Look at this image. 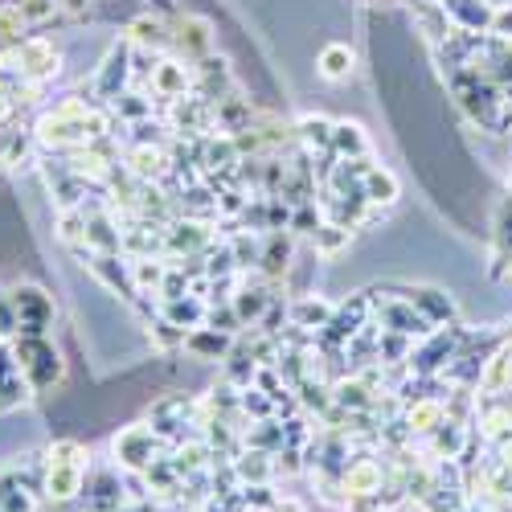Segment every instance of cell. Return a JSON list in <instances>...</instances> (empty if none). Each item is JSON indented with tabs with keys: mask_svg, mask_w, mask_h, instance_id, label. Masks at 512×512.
Returning a JSON list of instances; mask_svg holds the SVG:
<instances>
[{
	"mask_svg": "<svg viewBox=\"0 0 512 512\" xmlns=\"http://www.w3.org/2000/svg\"><path fill=\"white\" fill-rule=\"evenodd\" d=\"M103 136H111V115L99 111L87 99H78V95H70L58 107H50L46 115L37 119V127H33V140L41 148L58 152V156L74 152V148H87V144H95Z\"/></svg>",
	"mask_w": 512,
	"mask_h": 512,
	"instance_id": "6da1fadb",
	"label": "cell"
},
{
	"mask_svg": "<svg viewBox=\"0 0 512 512\" xmlns=\"http://www.w3.org/2000/svg\"><path fill=\"white\" fill-rule=\"evenodd\" d=\"M91 472V455L78 439H58L46 451V500L54 504H70L82 496V484H87Z\"/></svg>",
	"mask_w": 512,
	"mask_h": 512,
	"instance_id": "7a4b0ae2",
	"label": "cell"
},
{
	"mask_svg": "<svg viewBox=\"0 0 512 512\" xmlns=\"http://www.w3.org/2000/svg\"><path fill=\"white\" fill-rule=\"evenodd\" d=\"M13 357H17V365H21V373H25V381H29V390L33 394H50L58 381H62V353H58V345L50 340V332H17L13 340Z\"/></svg>",
	"mask_w": 512,
	"mask_h": 512,
	"instance_id": "3957f363",
	"label": "cell"
},
{
	"mask_svg": "<svg viewBox=\"0 0 512 512\" xmlns=\"http://www.w3.org/2000/svg\"><path fill=\"white\" fill-rule=\"evenodd\" d=\"M0 70H9L21 82H37V87H46V82L62 70V54H58V46L50 37H25L21 46L0 54Z\"/></svg>",
	"mask_w": 512,
	"mask_h": 512,
	"instance_id": "277c9868",
	"label": "cell"
},
{
	"mask_svg": "<svg viewBox=\"0 0 512 512\" xmlns=\"http://www.w3.org/2000/svg\"><path fill=\"white\" fill-rule=\"evenodd\" d=\"M164 451V439L152 431V422H132L111 439V455L119 463V472H148L152 459H160Z\"/></svg>",
	"mask_w": 512,
	"mask_h": 512,
	"instance_id": "5b68a950",
	"label": "cell"
},
{
	"mask_svg": "<svg viewBox=\"0 0 512 512\" xmlns=\"http://www.w3.org/2000/svg\"><path fill=\"white\" fill-rule=\"evenodd\" d=\"M390 472H386V459L381 455H369L361 447H353V459L340 476V504H357V500H369L386 488Z\"/></svg>",
	"mask_w": 512,
	"mask_h": 512,
	"instance_id": "8992f818",
	"label": "cell"
},
{
	"mask_svg": "<svg viewBox=\"0 0 512 512\" xmlns=\"http://www.w3.org/2000/svg\"><path fill=\"white\" fill-rule=\"evenodd\" d=\"M467 340V332L463 328H435L426 340H418L414 345V353H410V373H418V377H439L451 361H455V353H459V345Z\"/></svg>",
	"mask_w": 512,
	"mask_h": 512,
	"instance_id": "52a82bcc",
	"label": "cell"
},
{
	"mask_svg": "<svg viewBox=\"0 0 512 512\" xmlns=\"http://www.w3.org/2000/svg\"><path fill=\"white\" fill-rule=\"evenodd\" d=\"M373 295V291H369ZM373 320L381 328H390V332H402V336H414V340H426L435 332V324L426 320L406 295H386V300H377L373 295Z\"/></svg>",
	"mask_w": 512,
	"mask_h": 512,
	"instance_id": "ba28073f",
	"label": "cell"
},
{
	"mask_svg": "<svg viewBox=\"0 0 512 512\" xmlns=\"http://www.w3.org/2000/svg\"><path fill=\"white\" fill-rule=\"evenodd\" d=\"M168 127L181 136V140H201L218 132V115H213V103L201 99L197 91L173 99V111H168Z\"/></svg>",
	"mask_w": 512,
	"mask_h": 512,
	"instance_id": "9c48e42d",
	"label": "cell"
},
{
	"mask_svg": "<svg viewBox=\"0 0 512 512\" xmlns=\"http://www.w3.org/2000/svg\"><path fill=\"white\" fill-rule=\"evenodd\" d=\"M87 259V267H91V275L111 291V295H123L127 304H136L140 300V287H136V279H132V259L127 254H82Z\"/></svg>",
	"mask_w": 512,
	"mask_h": 512,
	"instance_id": "30bf717a",
	"label": "cell"
},
{
	"mask_svg": "<svg viewBox=\"0 0 512 512\" xmlns=\"http://www.w3.org/2000/svg\"><path fill=\"white\" fill-rule=\"evenodd\" d=\"M9 300L17 308V320H21V332H50L54 324V300L46 295V287H37V283H17L9 291Z\"/></svg>",
	"mask_w": 512,
	"mask_h": 512,
	"instance_id": "8fae6325",
	"label": "cell"
},
{
	"mask_svg": "<svg viewBox=\"0 0 512 512\" xmlns=\"http://www.w3.org/2000/svg\"><path fill=\"white\" fill-rule=\"evenodd\" d=\"M168 33H173V46L189 66L193 62H201V58H209L213 54V25L205 21V17H193V13H181L173 25H168Z\"/></svg>",
	"mask_w": 512,
	"mask_h": 512,
	"instance_id": "7c38bea8",
	"label": "cell"
},
{
	"mask_svg": "<svg viewBox=\"0 0 512 512\" xmlns=\"http://www.w3.org/2000/svg\"><path fill=\"white\" fill-rule=\"evenodd\" d=\"M209 242H213V230L201 218H173L164 226V254L168 259H189V254H201Z\"/></svg>",
	"mask_w": 512,
	"mask_h": 512,
	"instance_id": "4fadbf2b",
	"label": "cell"
},
{
	"mask_svg": "<svg viewBox=\"0 0 512 512\" xmlns=\"http://www.w3.org/2000/svg\"><path fill=\"white\" fill-rule=\"evenodd\" d=\"M127 87H132V41L123 37L119 46H111V54L103 58V66L95 74V95L99 99H115Z\"/></svg>",
	"mask_w": 512,
	"mask_h": 512,
	"instance_id": "5bb4252c",
	"label": "cell"
},
{
	"mask_svg": "<svg viewBox=\"0 0 512 512\" xmlns=\"http://www.w3.org/2000/svg\"><path fill=\"white\" fill-rule=\"evenodd\" d=\"M78 504H82V512H119V508L127 504V496H123V476H115V472L91 476V472H87V484H82Z\"/></svg>",
	"mask_w": 512,
	"mask_h": 512,
	"instance_id": "9a60e30c",
	"label": "cell"
},
{
	"mask_svg": "<svg viewBox=\"0 0 512 512\" xmlns=\"http://www.w3.org/2000/svg\"><path fill=\"white\" fill-rule=\"evenodd\" d=\"M29 398H33V390H29V381H25V373H21L17 357H13V345L9 340H0V414L25 406Z\"/></svg>",
	"mask_w": 512,
	"mask_h": 512,
	"instance_id": "2e32d148",
	"label": "cell"
},
{
	"mask_svg": "<svg viewBox=\"0 0 512 512\" xmlns=\"http://www.w3.org/2000/svg\"><path fill=\"white\" fill-rule=\"evenodd\" d=\"M123 164H127V173H132V177L152 181V185L173 173V156H168L164 144H132V148H127V156H123Z\"/></svg>",
	"mask_w": 512,
	"mask_h": 512,
	"instance_id": "e0dca14e",
	"label": "cell"
},
{
	"mask_svg": "<svg viewBox=\"0 0 512 512\" xmlns=\"http://www.w3.org/2000/svg\"><path fill=\"white\" fill-rule=\"evenodd\" d=\"M193 91L201 95V99H209V103H218V99H226L230 91H234V78H230V62L226 58H201V62H193Z\"/></svg>",
	"mask_w": 512,
	"mask_h": 512,
	"instance_id": "ac0fdd59",
	"label": "cell"
},
{
	"mask_svg": "<svg viewBox=\"0 0 512 512\" xmlns=\"http://www.w3.org/2000/svg\"><path fill=\"white\" fill-rule=\"evenodd\" d=\"M148 91H152L156 99H164V103L189 95V91H193V66H181V62H173V58H160L156 70H152Z\"/></svg>",
	"mask_w": 512,
	"mask_h": 512,
	"instance_id": "d6986e66",
	"label": "cell"
},
{
	"mask_svg": "<svg viewBox=\"0 0 512 512\" xmlns=\"http://www.w3.org/2000/svg\"><path fill=\"white\" fill-rule=\"evenodd\" d=\"M402 418L410 426V439H426V435H435L439 422L447 418V402L439 394H422L418 402L402 406Z\"/></svg>",
	"mask_w": 512,
	"mask_h": 512,
	"instance_id": "ffe728a7",
	"label": "cell"
},
{
	"mask_svg": "<svg viewBox=\"0 0 512 512\" xmlns=\"http://www.w3.org/2000/svg\"><path fill=\"white\" fill-rule=\"evenodd\" d=\"M467 435H472V422H455V418H443V422H439V431L422 439V447H426V459H435V463H443V459H459V451H463Z\"/></svg>",
	"mask_w": 512,
	"mask_h": 512,
	"instance_id": "44dd1931",
	"label": "cell"
},
{
	"mask_svg": "<svg viewBox=\"0 0 512 512\" xmlns=\"http://www.w3.org/2000/svg\"><path fill=\"white\" fill-rule=\"evenodd\" d=\"M402 295H406V300H410L426 320H431L435 328H439V324H455V316H459L455 300H451L447 291H439V287H402Z\"/></svg>",
	"mask_w": 512,
	"mask_h": 512,
	"instance_id": "7402d4cb",
	"label": "cell"
},
{
	"mask_svg": "<svg viewBox=\"0 0 512 512\" xmlns=\"http://www.w3.org/2000/svg\"><path fill=\"white\" fill-rule=\"evenodd\" d=\"M439 9H443L447 21H451L455 29H463V33H488L492 13H496L488 0H439Z\"/></svg>",
	"mask_w": 512,
	"mask_h": 512,
	"instance_id": "603a6c76",
	"label": "cell"
},
{
	"mask_svg": "<svg viewBox=\"0 0 512 512\" xmlns=\"http://www.w3.org/2000/svg\"><path fill=\"white\" fill-rule=\"evenodd\" d=\"M213 115H218V132L222 136H238L246 132V127H254V119H259V111H254V103L238 91H230L226 99L213 103Z\"/></svg>",
	"mask_w": 512,
	"mask_h": 512,
	"instance_id": "cb8c5ba5",
	"label": "cell"
},
{
	"mask_svg": "<svg viewBox=\"0 0 512 512\" xmlns=\"http://www.w3.org/2000/svg\"><path fill=\"white\" fill-rule=\"evenodd\" d=\"M234 472H238V484L242 488H254V484H271L275 480V451H259V447H242L234 459Z\"/></svg>",
	"mask_w": 512,
	"mask_h": 512,
	"instance_id": "d4e9b609",
	"label": "cell"
},
{
	"mask_svg": "<svg viewBox=\"0 0 512 512\" xmlns=\"http://www.w3.org/2000/svg\"><path fill=\"white\" fill-rule=\"evenodd\" d=\"M336 304H328L324 295H300V300H287V324L304 328V332H320L332 320Z\"/></svg>",
	"mask_w": 512,
	"mask_h": 512,
	"instance_id": "484cf974",
	"label": "cell"
},
{
	"mask_svg": "<svg viewBox=\"0 0 512 512\" xmlns=\"http://www.w3.org/2000/svg\"><path fill=\"white\" fill-rule=\"evenodd\" d=\"M291 250H295V242H291L287 230H271V234H263V254H259V271H263V279L279 283V279L287 275V267H291Z\"/></svg>",
	"mask_w": 512,
	"mask_h": 512,
	"instance_id": "4316f807",
	"label": "cell"
},
{
	"mask_svg": "<svg viewBox=\"0 0 512 512\" xmlns=\"http://www.w3.org/2000/svg\"><path fill=\"white\" fill-rule=\"evenodd\" d=\"M230 349H234V336L209 328V324H201V328H193L185 336V353H193L197 361H226Z\"/></svg>",
	"mask_w": 512,
	"mask_h": 512,
	"instance_id": "83f0119b",
	"label": "cell"
},
{
	"mask_svg": "<svg viewBox=\"0 0 512 512\" xmlns=\"http://www.w3.org/2000/svg\"><path fill=\"white\" fill-rule=\"evenodd\" d=\"M332 119H324V115H300L291 123V132H295V144L300 148H308L312 156L320 152V156H328L332 152Z\"/></svg>",
	"mask_w": 512,
	"mask_h": 512,
	"instance_id": "f1b7e54d",
	"label": "cell"
},
{
	"mask_svg": "<svg viewBox=\"0 0 512 512\" xmlns=\"http://www.w3.org/2000/svg\"><path fill=\"white\" fill-rule=\"evenodd\" d=\"M332 156L336 160H361L369 156V136H365V127L361 123H349V119H340L332 127Z\"/></svg>",
	"mask_w": 512,
	"mask_h": 512,
	"instance_id": "f546056e",
	"label": "cell"
},
{
	"mask_svg": "<svg viewBox=\"0 0 512 512\" xmlns=\"http://www.w3.org/2000/svg\"><path fill=\"white\" fill-rule=\"evenodd\" d=\"M127 41H132V46H140V50H164L168 41H173V33H168V21H160V17H136L132 25H127Z\"/></svg>",
	"mask_w": 512,
	"mask_h": 512,
	"instance_id": "4dcf8cb0",
	"label": "cell"
},
{
	"mask_svg": "<svg viewBox=\"0 0 512 512\" xmlns=\"http://www.w3.org/2000/svg\"><path fill=\"white\" fill-rule=\"evenodd\" d=\"M361 193H365V201H373V205H394L398 197H402V185H398V177L390 173V168H381V164H373L369 173H365V181H361Z\"/></svg>",
	"mask_w": 512,
	"mask_h": 512,
	"instance_id": "1f68e13d",
	"label": "cell"
},
{
	"mask_svg": "<svg viewBox=\"0 0 512 512\" xmlns=\"http://www.w3.org/2000/svg\"><path fill=\"white\" fill-rule=\"evenodd\" d=\"M205 312H209V304L197 300V295H185V300H168V304H160V316H164L168 324H177L181 332L201 328V324H205Z\"/></svg>",
	"mask_w": 512,
	"mask_h": 512,
	"instance_id": "d6a6232c",
	"label": "cell"
},
{
	"mask_svg": "<svg viewBox=\"0 0 512 512\" xmlns=\"http://www.w3.org/2000/svg\"><path fill=\"white\" fill-rule=\"evenodd\" d=\"M353 66H357V54L345 46V41H332V46H324L320 50V74L328 78V82H345L349 74H353Z\"/></svg>",
	"mask_w": 512,
	"mask_h": 512,
	"instance_id": "836d02e7",
	"label": "cell"
},
{
	"mask_svg": "<svg viewBox=\"0 0 512 512\" xmlns=\"http://www.w3.org/2000/svg\"><path fill=\"white\" fill-rule=\"evenodd\" d=\"M312 242H316V254L324 263H336L340 254L349 250V242H353V230L349 226H336V222H324L316 234H312Z\"/></svg>",
	"mask_w": 512,
	"mask_h": 512,
	"instance_id": "e575fe53",
	"label": "cell"
},
{
	"mask_svg": "<svg viewBox=\"0 0 512 512\" xmlns=\"http://www.w3.org/2000/svg\"><path fill=\"white\" fill-rule=\"evenodd\" d=\"M414 345H418L414 336H402V332L381 328V336H377V361H381V365H406L410 353H414Z\"/></svg>",
	"mask_w": 512,
	"mask_h": 512,
	"instance_id": "d590c367",
	"label": "cell"
},
{
	"mask_svg": "<svg viewBox=\"0 0 512 512\" xmlns=\"http://www.w3.org/2000/svg\"><path fill=\"white\" fill-rule=\"evenodd\" d=\"M164 275H168V259H132V279H136L140 295H156L160 300Z\"/></svg>",
	"mask_w": 512,
	"mask_h": 512,
	"instance_id": "8d00e7d4",
	"label": "cell"
},
{
	"mask_svg": "<svg viewBox=\"0 0 512 512\" xmlns=\"http://www.w3.org/2000/svg\"><path fill=\"white\" fill-rule=\"evenodd\" d=\"M25 29H29V21L21 17V9L13 5V0H9V5H0V54L13 50V46H21Z\"/></svg>",
	"mask_w": 512,
	"mask_h": 512,
	"instance_id": "74e56055",
	"label": "cell"
},
{
	"mask_svg": "<svg viewBox=\"0 0 512 512\" xmlns=\"http://www.w3.org/2000/svg\"><path fill=\"white\" fill-rule=\"evenodd\" d=\"M111 103H115V115H119V119H132V123H140V119L152 115V103H148L136 87H132V91H123V95H115Z\"/></svg>",
	"mask_w": 512,
	"mask_h": 512,
	"instance_id": "f35d334b",
	"label": "cell"
},
{
	"mask_svg": "<svg viewBox=\"0 0 512 512\" xmlns=\"http://www.w3.org/2000/svg\"><path fill=\"white\" fill-rule=\"evenodd\" d=\"M13 5L21 9V17L29 25H46V21H54L62 13V0H13Z\"/></svg>",
	"mask_w": 512,
	"mask_h": 512,
	"instance_id": "ab89813d",
	"label": "cell"
},
{
	"mask_svg": "<svg viewBox=\"0 0 512 512\" xmlns=\"http://www.w3.org/2000/svg\"><path fill=\"white\" fill-rule=\"evenodd\" d=\"M205 324H209V328H218V332H230V336H238V332L246 328V324L238 320V312H234V304H230V300H222V304H209Z\"/></svg>",
	"mask_w": 512,
	"mask_h": 512,
	"instance_id": "60d3db41",
	"label": "cell"
},
{
	"mask_svg": "<svg viewBox=\"0 0 512 512\" xmlns=\"http://www.w3.org/2000/svg\"><path fill=\"white\" fill-rule=\"evenodd\" d=\"M320 226H324V213H320L316 201H308V205H291V226H287V230H295V234H316Z\"/></svg>",
	"mask_w": 512,
	"mask_h": 512,
	"instance_id": "b9f144b4",
	"label": "cell"
},
{
	"mask_svg": "<svg viewBox=\"0 0 512 512\" xmlns=\"http://www.w3.org/2000/svg\"><path fill=\"white\" fill-rule=\"evenodd\" d=\"M242 414H250V422H259V418H279V414H275V402H271L259 386H246V390H242Z\"/></svg>",
	"mask_w": 512,
	"mask_h": 512,
	"instance_id": "7bdbcfd3",
	"label": "cell"
},
{
	"mask_svg": "<svg viewBox=\"0 0 512 512\" xmlns=\"http://www.w3.org/2000/svg\"><path fill=\"white\" fill-rule=\"evenodd\" d=\"M148 328H152V336H156L160 349H185V336H189V332H181L177 324H168L164 316H152Z\"/></svg>",
	"mask_w": 512,
	"mask_h": 512,
	"instance_id": "ee69618b",
	"label": "cell"
},
{
	"mask_svg": "<svg viewBox=\"0 0 512 512\" xmlns=\"http://www.w3.org/2000/svg\"><path fill=\"white\" fill-rule=\"evenodd\" d=\"M21 332V320H17V308L9 300V291L0 295V340H13Z\"/></svg>",
	"mask_w": 512,
	"mask_h": 512,
	"instance_id": "f6af8a7d",
	"label": "cell"
},
{
	"mask_svg": "<svg viewBox=\"0 0 512 512\" xmlns=\"http://www.w3.org/2000/svg\"><path fill=\"white\" fill-rule=\"evenodd\" d=\"M488 33H492V37H500V41H512V5H500V9L492 13Z\"/></svg>",
	"mask_w": 512,
	"mask_h": 512,
	"instance_id": "bcb514c9",
	"label": "cell"
},
{
	"mask_svg": "<svg viewBox=\"0 0 512 512\" xmlns=\"http://www.w3.org/2000/svg\"><path fill=\"white\" fill-rule=\"evenodd\" d=\"M119 512H152V508H148V500H127Z\"/></svg>",
	"mask_w": 512,
	"mask_h": 512,
	"instance_id": "7dc6e473",
	"label": "cell"
},
{
	"mask_svg": "<svg viewBox=\"0 0 512 512\" xmlns=\"http://www.w3.org/2000/svg\"><path fill=\"white\" fill-rule=\"evenodd\" d=\"M62 9L66 13H82V9H87V0H62Z\"/></svg>",
	"mask_w": 512,
	"mask_h": 512,
	"instance_id": "c3c4849f",
	"label": "cell"
},
{
	"mask_svg": "<svg viewBox=\"0 0 512 512\" xmlns=\"http://www.w3.org/2000/svg\"><path fill=\"white\" fill-rule=\"evenodd\" d=\"M402 512H426V504H422V500H410V504H406Z\"/></svg>",
	"mask_w": 512,
	"mask_h": 512,
	"instance_id": "681fc988",
	"label": "cell"
},
{
	"mask_svg": "<svg viewBox=\"0 0 512 512\" xmlns=\"http://www.w3.org/2000/svg\"><path fill=\"white\" fill-rule=\"evenodd\" d=\"M406 5H426V0H406Z\"/></svg>",
	"mask_w": 512,
	"mask_h": 512,
	"instance_id": "f907efd6",
	"label": "cell"
},
{
	"mask_svg": "<svg viewBox=\"0 0 512 512\" xmlns=\"http://www.w3.org/2000/svg\"><path fill=\"white\" fill-rule=\"evenodd\" d=\"M0 168H5V152H0Z\"/></svg>",
	"mask_w": 512,
	"mask_h": 512,
	"instance_id": "816d5d0a",
	"label": "cell"
}]
</instances>
